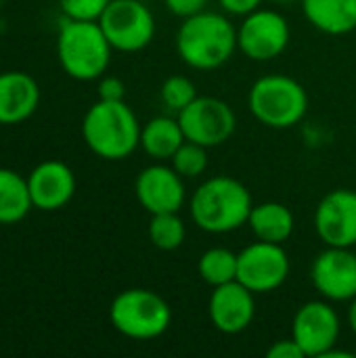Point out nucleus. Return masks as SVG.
<instances>
[{
    "mask_svg": "<svg viewBox=\"0 0 356 358\" xmlns=\"http://www.w3.org/2000/svg\"><path fill=\"white\" fill-rule=\"evenodd\" d=\"M252 197L245 185L231 176L208 178L191 197L189 210L193 222L212 235H222L248 224Z\"/></svg>",
    "mask_w": 356,
    "mask_h": 358,
    "instance_id": "3",
    "label": "nucleus"
},
{
    "mask_svg": "<svg viewBox=\"0 0 356 358\" xmlns=\"http://www.w3.org/2000/svg\"><path fill=\"white\" fill-rule=\"evenodd\" d=\"M126 86L115 76H105L99 82V99L101 101H124Z\"/></svg>",
    "mask_w": 356,
    "mask_h": 358,
    "instance_id": "27",
    "label": "nucleus"
},
{
    "mask_svg": "<svg viewBox=\"0 0 356 358\" xmlns=\"http://www.w3.org/2000/svg\"><path fill=\"white\" fill-rule=\"evenodd\" d=\"M99 25L113 50L138 52L147 48L155 36V19L143 0H111Z\"/></svg>",
    "mask_w": 356,
    "mask_h": 358,
    "instance_id": "7",
    "label": "nucleus"
},
{
    "mask_svg": "<svg viewBox=\"0 0 356 358\" xmlns=\"http://www.w3.org/2000/svg\"><path fill=\"white\" fill-rule=\"evenodd\" d=\"M248 224L256 239L269 241V243H283L292 237L296 220L294 214L277 201H266L260 206H254L248 218Z\"/></svg>",
    "mask_w": 356,
    "mask_h": 358,
    "instance_id": "19",
    "label": "nucleus"
},
{
    "mask_svg": "<svg viewBox=\"0 0 356 358\" xmlns=\"http://www.w3.org/2000/svg\"><path fill=\"white\" fill-rule=\"evenodd\" d=\"M111 0H59L61 13L65 19L78 21H99L103 10Z\"/></svg>",
    "mask_w": 356,
    "mask_h": 358,
    "instance_id": "26",
    "label": "nucleus"
},
{
    "mask_svg": "<svg viewBox=\"0 0 356 358\" xmlns=\"http://www.w3.org/2000/svg\"><path fill=\"white\" fill-rule=\"evenodd\" d=\"M290 277V258L281 243L256 241L237 254V281L254 294H271Z\"/></svg>",
    "mask_w": 356,
    "mask_h": 358,
    "instance_id": "9",
    "label": "nucleus"
},
{
    "mask_svg": "<svg viewBox=\"0 0 356 358\" xmlns=\"http://www.w3.org/2000/svg\"><path fill=\"white\" fill-rule=\"evenodd\" d=\"M348 325H350V329L355 331V336H356V298L350 300V308H348Z\"/></svg>",
    "mask_w": 356,
    "mask_h": 358,
    "instance_id": "31",
    "label": "nucleus"
},
{
    "mask_svg": "<svg viewBox=\"0 0 356 358\" xmlns=\"http://www.w3.org/2000/svg\"><path fill=\"white\" fill-rule=\"evenodd\" d=\"M40 99V84L34 76L19 69L0 71V126H15L29 120Z\"/></svg>",
    "mask_w": 356,
    "mask_h": 358,
    "instance_id": "17",
    "label": "nucleus"
},
{
    "mask_svg": "<svg viewBox=\"0 0 356 358\" xmlns=\"http://www.w3.org/2000/svg\"><path fill=\"white\" fill-rule=\"evenodd\" d=\"M164 4H166V8H168L170 13H174L176 17L187 19V17H193V15L206 10L208 0H164Z\"/></svg>",
    "mask_w": 356,
    "mask_h": 358,
    "instance_id": "28",
    "label": "nucleus"
},
{
    "mask_svg": "<svg viewBox=\"0 0 356 358\" xmlns=\"http://www.w3.org/2000/svg\"><path fill=\"white\" fill-rule=\"evenodd\" d=\"M292 338L302 348L304 357L321 358L340 338V317L327 302H306L294 317Z\"/></svg>",
    "mask_w": 356,
    "mask_h": 358,
    "instance_id": "11",
    "label": "nucleus"
},
{
    "mask_svg": "<svg viewBox=\"0 0 356 358\" xmlns=\"http://www.w3.org/2000/svg\"><path fill=\"white\" fill-rule=\"evenodd\" d=\"M262 0H220V6L237 17H248L250 13L258 10Z\"/></svg>",
    "mask_w": 356,
    "mask_h": 358,
    "instance_id": "30",
    "label": "nucleus"
},
{
    "mask_svg": "<svg viewBox=\"0 0 356 358\" xmlns=\"http://www.w3.org/2000/svg\"><path fill=\"white\" fill-rule=\"evenodd\" d=\"M237 46L235 25L220 13L201 10L187 17L176 34V52L183 63L193 69H218Z\"/></svg>",
    "mask_w": 356,
    "mask_h": 358,
    "instance_id": "1",
    "label": "nucleus"
},
{
    "mask_svg": "<svg viewBox=\"0 0 356 358\" xmlns=\"http://www.w3.org/2000/svg\"><path fill=\"white\" fill-rule=\"evenodd\" d=\"M254 292H250L239 281H231L214 287L208 304L212 325L227 336H237L245 331L256 317V300Z\"/></svg>",
    "mask_w": 356,
    "mask_h": 358,
    "instance_id": "16",
    "label": "nucleus"
},
{
    "mask_svg": "<svg viewBox=\"0 0 356 358\" xmlns=\"http://www.w3.org/2000/svg\"><path fill=\"white\" fill-rule=\"evenodd\" d=\"M315 229L329 248L356 245V193L336 189L327 193L315 212Z\"/></svg>",
    "mask_w": 356,
    "mask_h": 358,
    "instance_id": "12",
    "label": "nucleus"
},
{
    "mask_svg": "<svg viewBox=\"0 0 356 358\" xmlns=\"http://www.w3.org/2000/svg\"><path fill=\"white\" fill-rule=\"evenodd\" d=\"M304 15L313 27L329 36L356 29V0H302Z\"/></svg>",
    "mask_w": 356,
    "mask_h": 358,
    "instance_id": "18",
    "label": "nucleus"
},
{
    "mask_svg": "<svg viewBox=\"0 0 356 358\" xmlns=\"http://www.w3.org/2000/svg\"><path fill=\"white\" fill-rule=\"evenodd\" d=\"M269 358H304L302 348L296 344V340H279L275 342L269 350H266Z\"/></svg>",
    "mask_w": 356,
    "mask_h": 358,
    "instance_id": "29",
    "label": "nucleus"
},
{
    "mask_svg": "<svg viewBox=\"0 0 356 358\" xmlns=\"http://www.w3.org/2000/svg\"><path fill=\"white\" fill-rule=\"evenodd\" d=\"M248 107L260 124L283 130L304 120L308 111V94L298 80L271 73L254 82Z\"/></svg>",
    "mask_w": 356,
    "mask_h": 358,
    "instance_id": "5",
    "label": "nucleus"
},
{
    "mask_svg": "<svg viewBox=\"0 0 356 358\" xmlns=\"http://www.w3.org/2000/svg\"><path fill=\"white\" fill-rule=\"evenodd\" d=\"M176 120L187 141L208 149L227 143L237 128V117L231 105L216 96H197L193 103L178 111Z\"/></svg>",
    "mask_w": 356,
    "mask_h": 358,
    "instance_id": "8",
    "label": "nucleus"
},
{
    "mask_svg": "<svg viewBox=\"0 0 356 358\" xmlns=\"http://www.w3.org/2000/svg\"><path fill=\"white\" fill-rule=\"evenodd\" d=\"M275 2H294V0H275Z\"/></svg>",
    "mask_w": 356,
    "mask_h": 358,
    "instance_id": "32",
    "label": "nucleus"
},
{
    "mask_svg": "<svg viewBox=\"0 0 356 358\" xmlns=\"http://www.w3.org/2000/svg\"><path fill=\"white\" fill-rule=\"evenodd\" d=\"M185 237H187V229H185V222L180 220L178 212L151 214L149 239L157 250L174 252L185 243Z\"/></svg>",
    "mask_w": 356,
    "mask_h": 358,
    "instance_id": "23",
    "label": "nucleus"
},
{
    "mask_svg": "<svg viewBox=\"0 0 356 358\" xmlns=\"http://www.w3.org/2000/svg\"><path fill=\"white\" fill-rule=\"evenodd\" d=\"M170 162H172V168L183 178H197L208 168V147L197 145L193 141H185L176 149V153L170 157Z\"/></svg>",
    "mask_w": 356,
    "mask_h": 358,
    "instance_id": "24",
    "label": "nucleus"
},
{
    "mask_svg": "<svg viewBox=\"0 0 356 358\" xmlns=\"http://www.w3.org/2000/svg\"><path fill=\"white\" fill-rule=\"evenodd\" d=\"M111 44L99 21L65 19L57 36V59L61 69L78 80H101L111 63Z\"/></svg>",
    "mask_w": 356,
    "mask_h": 358,
    "instance_id": "4",
    "label": "nucleus"
},
{
    "mask_svg": "<svg viewBox=\"0 0 356 358\" xmlns=\"http://www.w3.org/2000/svg\"><path fill=\"white\" fill-rule=\"evenodd\" d=\"M159 92H162V103L176 113L197 99L195 84L185 76H170L168 80H164Z\"/></svg>",
    "mask_w": 356,
    "mask_h": 358,
    "instance_id": "25",
    "label": "nucleus"
},
{
    "mask_svg": "<svg viewBox=\"0 0 356 358\" xmlns=\"http://www.w3.org/2000/svg\"><path fill=\"white\" fill-rule=\"evenodd\" d=\"M141 124L124 101H97L82 120V138L101 159L120 162L141 147Z\"/></svg>",
    "mask_w": 356,
    "mask_h": 358,
    "instance_id": "2",
    "label": "nucleus"
},
{
    "mask_svg": "<svg viewBox=\"0 0 356 358\" xmlns=\"http://www.w3.org/2000/svg\"><path fill=\"white\" fill-rule=\"evenodd\" d=\"M315 289L334 302L356 298V256L350 248H329L321 252L311 268Z\"/></svg>",
    "mask_w": 356,
    "mask_h": 358,
    "instance_id": "13",
    "label": "nucleus"
},
{
    "mask_svg": "<svg viewBox=\"0 0 356 358\" xmlns=\"http://www.w3.org/2000/svg\"><path fill=\"white\" fill-rule=\"evenodd\" d=\"M290 44L287 19L277 10L258 8L237 29V46L252 61H271Z\"/></svg>",
    "mask_w": 356,
    "mask_h": 358,
    "instance_id": "10",
    "label": "nucleus"
},
{
    "mask_svg": "<svg viewBox=\"0 0 356 358\" xmlns=\"http://www.w3.org/2000/svg\"><path fill=\"white\" fill-rule=\"evenodd\" d=\"M185 132L178 124V120L159 115L149 120L141 128V147L143 151L153 159H170L176 149L185 143Z\"/></svg>",
    "mask_w": 356,
    "mask_h": 358,
    "instance_id": "21",
    "label": "nucleus"
},
{
    "mask_svg": "<svg viewBox=\"0 0 356 358\" xmlns=\"http://www.w3.org/2000/svg\"><path fill=\"white\" fill-rule=\"evenodd\" d=\"M134 193L149 214L178 212L185 203L183 176L172 166L164 164H153L141 170L134 182Z\"/></svg>",
    "mask_w": 356,
    "mask_h": 358,
    "instance_id": "15",
    "label": "nucleus"
},
{
    "mask_svg": "<svg viewBox=\"0 0 356 358\" xmlns=\"http://www.w3.org/2000/svg\"><path fill=\"white\" fill-rule=\"evenodd\" d=\"M27 187L34 210H63L76 195L78 180L73 170L59 159H46L27 174Z\"/></svg>",
    "mask_w": 356,
    "mask_h": 358,
    "instance_id": "14",
    "label": "nucleus"
},
{
    "mask_svg": "<svg viewBox=\"0 0 356 358\" xmlns=\"http://www.w3.org/2000/svg\"><path fill=\"white\" fill-rule=\"evenodd\" d=\"M197 273L212 287L237 281V254L227 248H212L201 254Z\"/></svg>",
    "mask_w": 356,
    "mask_h": 358,
    "instance_id": "22",
    "label": "nucleus"
},
{
    "mask_svg": "<svg viewBox=\"0 0 356 358\" xmlns=\"http://www.w3.org/2000/svg\"><path fill=\"white\" fill-rule=\"evenodd\" d=\"M109 321L124 338L145 342L168 331L172 323V310L159 294L134 287L113 298L109 306Z\"/></svg>",
    "mask_w": 356,
    "mask_h": 358,
    "instance_id": "6",
    "label": "nucleus"
},
{
    "mask_svg": "<svg viewBox=\"0 0 356 358\" xmlns=\"http://www.w3.org/2000/svg\"><path fill=\"white\" fill-rule=\"evenodd\" d=\"M34 210L27 176L0 168V224H17Z\"/></svg>",
    "mask_w": 356,
    "mask_h": 358,
    "instance_id": "20",
    "label": "nucleus"
}]
</instances>
